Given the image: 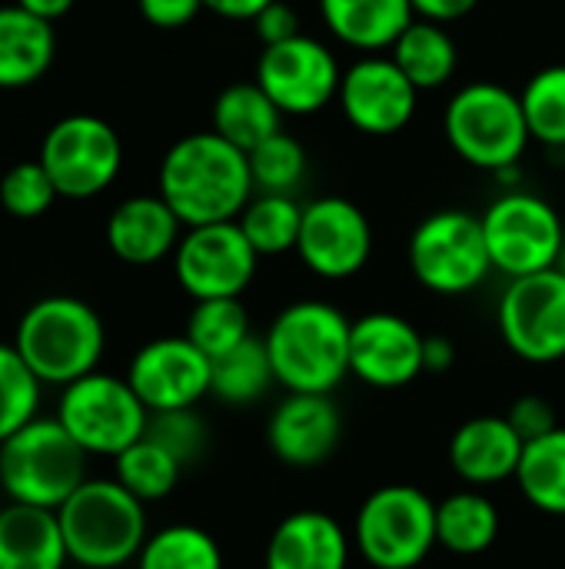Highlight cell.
Masks as SVG:
<instances>
[{"instance_id": "obj_28", "label": "cell", "mask_w": 565, "mask_h": 569, "mask_svg": "<svg viewBox=\"0 0 565 569\" xmlns=\"http://www.w3.org/2000/svg\"><path fill=\"white\" fill-rule=\"evenodd\" d=\"M500 537V513L490 497L463 490L436 503V540L456 557H480Z\"/></svg>"}, {"instance_id": "obj_27", "label": "cell", "mask_w": 565, "mask_h": 569, "mask_svg": "<svg viewBox=\"0 0 565 569\" xmlns=\"http://www.w3.org/2000/svg\"><path fill=\"white\" fill-rule=\"evenodd\" d=\"M210 120L223 140H230L240 150H253L256 143H263L266 137H273L276 130H283V113L280 107L270 100V93L256 83V80H240L230 83L216 93Z\"/></svg>"}, {"instance_id": "obj_13", "label": "cell", "mask_w": 565, "mask_h": 569, "mask_svg": "<svg viewBox=\"0 0 565 569\" xmlns=\"http://www.w3.org/2000/svg\"><path fill=\"white\" fill-rule=\"evenodd\" d=\"M253 80L270 93L283 117H313L336 100L343 67L330 43L300 33L263 47Z\"/></svg>"}, {"instance_id": "obj_31", "label": "cell", "mask_w": 565, "mask_h": 569, "mask_svg": "<svg viewBox=\"0 0 565 569\" xmlns=\"http://www.w3.org/2000/svg\"><path fill=\"white\" fill-rule=\"evenodd\" d=\"M516 483L536 510L565 517V427L526 443Z\"/></svg>"}, {"instance_id": "obj_9", "label": "cell", "mask_w": 565, "mask_h": 569, "mask_svg": "<svg viewBox=\"0 0 565 569\" xmlns=\"http://www.w3.org/2000/svg\"><path fill=\"white\" fill-rule=\"evenodd\" d=\"M483 237L490 247L493 273L519 280L529 273L553 270L559 263L565 243V227L559 210L529 190L500 193L483 213Z\"/></svg>"}, {"instance_id": "obj_21", "label": "cell", "mask_w": 565, "mask_h": 569, "mask_svg": "<svg viewBox=\"0 0 565 569\" xmlns=\"http://www.w3.org/2000/svg\"><path fill=\"white\" fill-rule=\"evenodd\" d=\"M526 440L506 417H473L450 440L453 470L473 487H493L516 480Z\"/></svg>"}, {"instance_id": "obj_39", "label": "cell", "mask_w": 565, "mask_h": 569, "mask_svg": "<svg viewBox=\"0 0 565 569\" xmlns=\"http://www.w3.org/2000/svg\"><path fill=\"white\" fill-rule=\"evenodd\" d=\"M153 443H160L170 457L180 460V467L196 463L206 453L210 443V427L206 420L196 413V407H183V410H160L150 413L147 420V433Z\"/></svg>"}, {"instance_id": "obj_7", "label": "cell", "mask_w": 565, "mask_h": 569, "mask_svg": "<svg viewBox=\"0 0 565 569\" xmlns=\"http://www.w3.org/2000/svg\"><path fill=\"white\" fill-rule=\"evenodd\" d=\"M353 543L376 569H416L436 547V503L410 483L373 490L353 523Z\"/></svg>"}, {"instance_id": "obj_34", "label": "cell", "mask_w": 565, "mask_h": 569, "mask_svg": "<svg viewBox=\"0 0 565 569\" xmlns=\"http://www.w3.org/2000/svg\"><path fill=\"white\" fill-rule=\"evenodd\" d=\"M117 460V480L143 503H157L167 500L176 483H180V460L170 457L160 443H153L150 437H140L133 447H127Z\"/></svg>"}, {"instance_id": "obj_20", "label": "cell", "mask_w": 565, "mask_h": 569, "mask_svg": "<svg viewBox=\"0 0 565 569\" xmlns=\"http://www.w3.org/2000/svg\"><path fill=\"white\" fill-rule=\"evenodd\" d=\"M183 230V220L160 193H137L107 217V247L130 267H150L173 257Z\"/></svg>"}, {"instance_id": "obj_14", "label": "cell", "mask_w": 565, "mask_h": 569, "mask_svg": "<svg viewBox=\"0 0 565 569\" xmlns=\"http://www.w3.org/2000/svg\"><path fill=\"white\" fill-rule=\"evenodd\" d=\"M506 347L526 363L565 357V273L559 267L509 280L496 310Z\"/></svg>"}, {"instance_id": "obj_46", "label": "cell", "mask_w": 565, "mask_h": 569, "mask_svg": "<svg viewBox=\"0 0 565 569\" xmlns=\"http://www.w3.org/2000/svg\"><path fill=\"white\" fill-rule=\"evenodd\" d=\"M13 3H20L23 10H30L33 17H43V20H60L63 13H70V7L77 3V0H13Z\"/></svg>"}, {"instance_id": "obj_22", "label": "cell", "mask_w": 565, "mask_h": 569, "mask_svg": "<svg viewBox=\"0 0 565 569\" xmlns=\"http://www.w3.org/2000/svg\"><path fill=\"white\" fill-rule=\"evenodd\" d=\"M350 537L343 523L323 510H296L273 530L266 569H346Z\"/></svg>"}, {"instance_id": "obj_37", "label": "cell", "mask_w": 565, "mask_h": 569, "mask_svg": "<svg viewBox=\"0 0 565 569\" xmlns=\"http://www.w3.org/2000/svg\"><path fill=\"white\" fill-rule=\"evenodd\" d=\"M40 380L13 343H0V443L37 417Z\"/></svg>"}, {"instance_id": "obj_11", "label": "cell", "mask_w": 565, "mask_h": 569, "mask_svg": "<svg viewBox=\"0 0 565 569\" xmlns=\"http://www.w3.org/2000/svg\"><path fill=\"white\" fill-rule=\"evenodd\" d=\"M37 160L50 173L60 197L90 200L120 177L123 143L103 117L70 113L43 133Z\"/></svg>"}, {"instance_id": "obj_1", "label": "cell", "mask_w": 565, "mask_h": 569, "mask_svg": "<svg viewBox=\"0 0 565 569\" xmlns=\"http://www.w3.org/2000/svg\"><path fill=\"white\" fill-rule=\"evenodd\" d=\"M157 193L183 227L236 220L256 193L250 157L216 130L186 133L163 153Z\"/></svg>"}, {"instance_id": "obj_3", "label": "cell", "mask_w": 565, "mask_h": 569, "mask_svg": "<svg viewBox=\"0 0 565 569\" xmlns=\"http://www.w3.org/2000/svg\"><path fill=\"white\" fill-rule=\"evenodd\" d=\"M13 347L40 383L70 387L97 370L107 347V330L87 300L53 293L23 310Z\"/></svg>"}, {"instance_id": "obj_33", "label": "cell", "mask_w": 565, "mask_h": 569, "mask_svg": "<svg viewBox=\"0 0 565 569\" xmlns=\"http://www.w3.org/2000/svg\"><path fill=\"white\" fill-rule=\"evenodd\" d=\"M193 347H200L210 360L230 353L243 340H250V313L240 297H216V300H193L186 317V333Z\"/></svg>"}, {"instance_id": "obj_23", "label": "cell", "mask_w": 565, "mask_h": 569, "mask_svg": "<svg viewBox=\"0 0 565 569\" xmlns=\"http://www.w3.org/2000/svg\"><path fill=\"white\" fill-rule=\"evenodd\" d=\"M333 40L356 53H390L400 33L416 20L410 0H316Z\"/></svg>"}, {"instance_id": "obj_10", "label": "cell", "mask_w": 565, "mask_h": 569, "mask_svg": "<svg viewBox=\"0 0 565 569\" xmlns=\"http://www.w3.org/2000/svg\"><path fill=\"white\" fill-rule=\"evenodd\" d=\"M57 420L70 430V437L97 457H120L147 433L150 410L133 393L127 377L113 373H87L63 387L57 403Z\"/></svg>"}, {"instance_id": "obj_19", "label": "cell", "mask_w": 565, "mask_h": 569, "mask_svg": "<svg viewBox=\"0 0 565 569\" xmlns=\"http://www.w3.org/2000/svg\"><path fill=\"white\" fill-rule=\"evenodd\" d=\"M343 437V417L330 393H286L283 403H276L266 440L280 463L310 470L333 457Z\"/></svg>"}, {"instance_id": "obj_29", "label": "cell", "mask_w": 565, "mask_h": 569, "mask_svg": "<svg viewBox=\"0 0 565 569\" xmlns=\"http://www.w3.org/2000/svg\"><path fill=\"white\" fill-rule=\"evenodd\" d=\"M273 383H276V373L270 363L266 340L250 337L240 347H233L230 353L213 360L210 397H216L220 403H230V407H250V403L263 400Z\"/></svg>"}, {"instance_id": "obj_16", "label": "cell", "mask_w": 565, "mask_h": 569, "mask_svg": "<svg viewBox=\"0 0 565 569\" xmlns=\"http://www.w3.org/2000/svg\"><path fill=\"white\" fill-rule=\"evenodd\" d=\"M296 257L320 280H350L373 257V223L346 197H316L303 203Z\"/></svg>"}, {"instance_id": "obj_24", "label": "cell", "mask_w": 565, "mask_h": 569, "mask_svg": "<svg viewBox=\"0 0 565 569\" xmlns=\"http://www.w3.org/2000/svg\"><path fill=\"white\" fill-rule=\"evenodd\" d=\"M67 560L57 510L27 503L0 510V569H63Z\"/></svg>"}, {"instance_id": "obj_15", "label": "cell", "mask_w": 565, "mask_h": 569, "mask_svg": "<svg viewBox=\"0 0 565 569\" xmlns=\"http://www.w3.org/2000/svg\"><path fill=\"white\" fill-rule=\"evenodd\" d=\"M336 103L353 130L366 137H393L413 123L420 90L390 53H360L343 67Z\"/></svg>"}, {"instance_id": "obj_6", "label": "cell", "mask_w": 565, "mask_h": 569, "mask_svg": "<svg viewBox=\"0 0 565 569\" xmlns=\"http://www.w3.org/2000/svg\"><path fill=\"white\" fill-rule=\"evenodd\" d=\"M87 457L57 417H33L0 443V490L10 503L60 510L83 487Z\"/></svg>"}, {"instance_id": "obj_2", "label": "cell", "mask_w": 565, "mask_h": 569, "mask_svg": "<svg viewBox=\"0 0 565 569\" xmlns=\"http://www.w3.org/2000/svg\"><path fill=\"white\" fill-rule=\"evenodd\" d=\"M353 320L326 300H296L266 330L276 383L286 393H333L350 377Z\"/></svg>"}, {"instance_id": "obj_26", "label": "cell", "mask_w": 565, "mask_h": 569, "mask_svg": "<svg viewBox=\"0 0 565 569\" xmlns=\"http://www.w3.org/2000/svg\"><path fill=\"white\" fill-rule=\"evenodd\" d=\"M390 57L416 83L420 93L446 87L460 70V43L450 33V27L423 17H416L400 33V40L390 47Z\"/></svg>"}, {"instance_id": "obj_5", "label": "cell", "mask_w": 565, "mask_h": 569, "mask_svg": "<svg viewBox=\"0 0 565 569\" xmlns=\"http://www.w3.org/2000/svg\"><path fill=\"white\" fill-rule=\"evenodd\" d=\"M57 517L70 560L87 569H123L147 543V503L117 477L83 480Z\"/></svg>"}, {"instance_id": "obj_8", "label": "cell", "mask_w": 565, "mask_h": 569, "mask_svg": "<svg viewBox=\"0 0 565 569\" xmlns=\"http://www.w3.org/2000/svg\"><path fill=\"white\" fill-rule=\"evenodd\" d=\"M406 257L420 287L440 297L473 293L493 273L483 220L480 213L460 207H446L423 217L410 237Z\"/></svg>"}, {"instance_id": "obj_25", "label": "cell", "mask_w": 565, "mask_h": 569, "mask_svg": "<svg viewBox=\"0 0 565 569\" xmlns=\"http://www.w3.org/2000/svg\"><path fill=\"white\" fill-rule=\"evenodd\" d=\"M57 53L53 23L33 17L20 3L0 7V87L17 90L37 83Z\"/></svg>"}, {"instance_id": "obj_4", "label": "cell", "mask_w": 565, "mask_h": 569, "mask_svg": "<svg viewBox=\"0 0 565 569\" xmlns=\"http://www.w3.org/2000/svg\"><path fill=\"white\" fill-rule=\"evenodd\" d=\"M443 133L463 163L493 177L519 167L533 143L519 93L496 80L463 83L443 110Z\"/></svg>"}, {"instance_id": "obj_43", "label": "cell", "mask_w": 565, "mask_h": 569, "mask_svg": "<svg viewBox=\"0 0 565 569\" xmlns=\"http://www.w3.org/2000/svg\"><path fill=\"white\" fill-rule=\"evenodd\" d=\"M413 3V13L423 17V20H433V23H456L463 17H470L480 0H410Z\"/></svg>"}, {"instance_id": "obj_32", "label": "cell", "mask_w": 565, "mask_h": 569, "mask_svg": "<svg viewBox=\"0 0 565 569\" xmlns=\"http://www.w3.org/2000/svg\"><path fill=\"white\" fill-rule=\"evenodd\" d=\"M137 569H223V550L206 530L173 523L147 537Z\"/></svg>"}, {"instance_id": "obj_18", "label": "cell", "mask_w": 565, "mask_h": 569, "mask_svg": "<svg viewBox=\"0 0 565 569\" xmlns=\"http://www.w3.org/2000/svg\"><path fill=\"white\" fill-rule=\"evenodd\" d=\"M426 337L400 313H363L350 333V373L376 390H400L426 373Z\"/></svg>"}, {"instance_id": "obj_40", "label": "cell", "mask_w": 565, "mask_h": 569, "mask_svg": "<svg viewBox=\"0 0 565 569\" xmlns=\"http://www.w3.org/2000/svg\"><path fill=\"white\" fill-rule=\"evenodd\" d=\"M506 420L513 423V430H516L526 443H529V440H539V437H546V433H553V430L559 427V423H556L553 403H549L546 397H536V393L519 397V400L509 407Z\"/></svg>"}, {"instance_id": "obj_44", "label": "cell", "mask_w": 565, "mask_h": 569, "mask_svg": "<svg viewBox=\"0 0 565 569\" xmlns=\"http://www.w3.org/2000/svg\"><path fill=\"white\" fill-rule=\"evenodd\" d=\"M423 363H426V373H446L456 363V343L450 337H443V333L426 337Z\"/></svg>"}, {"instance_id": "obj_17", "label": "cell", "mask_w": 565, "mask_h": 569, "mask_svg": "<svg viewBox=\"0 0 565 569\" xmlns=\"http://www.w3.org/2000/svg\"><path fill=\"white\" fill-rule=\"evenodd\" d=\"M127 380L150 413L183 410L210 397L213 360L186 337H160L133 353Z\"/></svg>"}, {"instance_id": "obj_45", "label": "cell", "mask_w": 565, "mask_h": 569, "mask_svg": "<svg viewBox=\"0 0 565 569\" xmlns=\"http://www.w3.org/2000/svg\"><path fill=\"white\" fill-rule=\"evenodd\" d=\"M270 3L273 0H203V10L223 20H256V13Z\"/></svg>"}, {"instance_id": "obj_38", "label": "cell", "mask_w": 565, "mask_h": 569, "mask_svg": "<svg viewBox=\"0 0 565 569\" xmlns=\"http://www.w3.org/2000/svg\"><path fill=\"white\" fill-rule=\"evenodd\" d=\"M57 187L50 180V173L43 170L40 160H23L13 163L3 180H0V207L17 217V220H37L43 217L53 200H57Z\"/></svg>"}, {"instance_id": "obj_47", "label": "cell", "mask_w": 565, "mask_h": 569, "mask_svg": "<svg viewBox=\"0 0 565 569\" xmlns=\"http://www.w3.org/2000/svg\"><path fill=\"white\" fill-rule=\"evenodd\" d=\"M556 267H559V270L565 273V243H563V253H559V263H556Z\"/></svg>"}, {"instance_id": "obj_41", "label": "cell", "mask_w": 565, "mask_h": 569, "mask_svg": "<svg viewBox=\"0 0 565 569\" xmlns=\"http://www.w3.org/2000/svg\"><path fill=\"white\" fill-rule=\"evenodd\" d=\"M253 30H256V37H260V43L270 47V43H283V40L300 37V33H303V23H300V13H296L293 3L273 0L270 7H263V10L256 13Z\"/></svg>"}, {"instance_id": "obj_36", "label": "cell", "mask_w": 565, "mask_h": 569, "mask_svg": "<svg viewBox=\"0 0 565 569\" xmlns=\"http://www.w3.org/2000/svg\"><path fill=\"white\" fill-rule=\"evenodd\" d=\"M246 157H250L253 187L263 193H296L310 163L306 147L286 130H276L273 137L256 143Z\"/></svg>"}, {"instance_id": "obj_12", "label": "cell", "mask_w": 565, "mask_h": 569, "mask_svg": "<svg viewBox=\"0 0 565 569\" xmlns=\"http://www.w3.org/2000/svg\"><path fill=\"white\" fill-rule=\"evenodd\" d=\"M260 253L236 220L186 227L173 250V273L186 297H243L256 277Z\"/></svg>"}, {"instance_id": "obj_35", "label": "cell", "mask_w": 565, "mask_h": 569, "mask_svg": "<svg viewBox=\"0 0 565 569\" xmlns=\"http://www.w3.org/2000/svg\"><path fill=\"white\" fill-rule=\"evenodd\" d=\"M523 113L536 143L565 150V63L536 70L519 90Z\"/></svg>"}, {"instance_id": "obj_30", "label": "cell", "mask_w": 565, "mask_h": 569, "mask_svg": "<svg viewBox=\"0 0 565 569\" xmlns=\"http://www.w3.org/2000/svg\"><path fill=\"white\" fill-rule=\"evenodd\" d=\"M236 223L243 227L246 240L253 243V250L260 257L296 253V240H300V227H303V203L296 200V193L256 190L253 200L236 217Z\"/></svg>"}, {"instance_id": "obj_42", "label": "cell", "mask_w": 565, "mask_h": 569, "mask_svg": "<svg viewBox=\"0 0 565 569\" xmlns=\"http://www.w3.org/2000/svg\"><path fill=\"white\" fill-rule=\"evenodd\" d=\"M143 20L160 30H180L193 23L203 10V0H137Z\"/></svg>"}]
</instances>
